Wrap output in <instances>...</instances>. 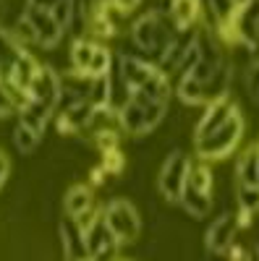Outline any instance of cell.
<instances>
[{
    "label": "cell",
    "instance_id": "6da1fadb",
    "mask_svg": "<svg viewBox=\"0 0 259 261\" xmlns=\"http://www.w3.org/2000/svg\"><path fill=\"white\" fill-rule=\"evenodd\" d=\"M241 134H244V118H241V110L236 113L230 120H225L218 130H212L209 136L204 139H197V157L199 160H223L228 157L230 151L239 146L241 141Z\"/></svg>",
    "mask_w": 259,
    "mask_h": 261
},
{
    "label": "cell",
    "instance_id": "7a4b0ae2",
    "mask_svg": "<svg viewBox=\"0 0 259 261\" xmlns=\"http://www.w3.org/2000/svg\"><path fill=\"white\" fill-rule=\"evenodd\" d=\"M102 217H105V222L110 225V230L115 232L121 246H128V243L136 241V235H139V212L134 209V204H128L126 199L107 201Z\"/></svg>",
    "mask_w": 259,
    "mask_h": 261
},
{
    "label": "cell",
    "instance_id": "3957f363",
    "mask_svg": "<svg viewBox=\"0 0 259 261\" xmlns=\"http://www.w3.org/2000/svg\"><path fill=\"white\" fill-rule=\"evenodd\" d=\"M189 167H191V160L183 154V151H170L168 160L162 162V170L157 175V188L168 201L181 199L186 178H189Z\"/></svg>",
    "mask_w": 259,
    "mask_h": 261
},
{
    "label": "cell",
    "instance_id": "277c9868",
    "mask_svg": "<svg viewBox=\"0 0 259 261\" xmlns=\"http://www.w3.org/2000/svg\"><path fill=\"white\" fill-rule=\"evenodd\" d=\"M84 246L86 258H113L121 241L110 230V225L105 222V217H92V222L84 227Z\"/></svg>",
    "mask_w": 259,
    "mask_h": 261
},
{
    "label": "cell",
    "instance_id": "5b68a950",
    "mask_svg": "<svg viewBox=\"0 0 259 261\" xmlns=\"http://www.w3.org/2000/svg\"><path fill=\"white\" fill-rule=\"evenodd\" d=\"M24 16L29 18V24L34 27L37 45H42V47H55L60 42V37H63V32H66L60 27V21L53 16V11H48V8H39V6H29L27 3Z\"/></svg>",
    "mask_w": 259,
    "mask_h": 261
},
{
    "label": "cell",
    "instance_id": "8992f818",
    "mask_svg": "<svg viewBox=\"0 0 259 261\" xmlns=\"http://www.w3.org/2000/svg\"><path fill=\"white\" fill-rule=\"evenodd\" d=\"M236 113H239V107H236V102H233L228 94H225V97H218V99H212V102H207L204 115L199 118L197 128H194V141L209 136L212 130H218V128H220L225 120H230Z\"/></svg>",
    "mask_w": 259,
    "mask_h": 261
},
{
    "label": "cell",
    "instance_id": "52a82bcc",
    "mask_svg": "<svg viewBox=\"0 0 259 261\" xmlns=\"http://www.w3.org/2000/svg\"><path fill=\"white\" fill-rule=\"evenodd\" d=\"M236 232H239V217L236 214H220L207 230V248L215 256H223L225 248L236 243Z\"/></svg>",
    "mask_w": 259,
    "mask_h": 261
},
{
    "label": "cell",
    "instance_id": "ba28073f",
    "mask_svg": "<svg viewBox=\"0 0 259 261\" xmlns=\"http://www.w3.org/2000/svg\"><path fill=\"white\" fill-rule=\"evenodd\" d=\"M29 97L48 105V107H58V99H60V79L48 68V65H42V68L37 71L32 86H29Z\"/></svg>",
    "mask_w": 259,
    "mask_h": 261
},
{
    "label": "cell",
    "instance_id": "9c48e42d",
    "mask_svg": "<svg viewBox=\"0 0 259 261\" xmlns=\"http://www.w3.org/2000/svg\"><path fill=\"white\" fill-rule=\"evenodd\" d=\"M60 241L66 246L68 258H86V246H84V227L79 225L76 217H66L60 222Z\"/></svg>",
    "mask_w": 259,
    "mask_h": 261
},
{
    "label": "cell",
    "instance_id": "30bf717a",
    "mask_svg": "<svg viewBox=\"0 0 259 261\" xmlns=\"http://www.w3.org/2000/svg\"><path fill=\"white\" fill-rule=\"evenodd\" d=\"M236 183L244 186H259V151L256 144L249 146L236 162Z\"/></svg>",
    "mask_w": 259,
    "mask_h": 261
},
{
    "label": "cell",
    "instance_id": "8fae6325",
    "mask_svg": "<svg viewBox=\"0 0 259 261\" xmlns=\"http://www.w3.org/2000/svg\"><path fill=\"white\" fill-rule=\"evenodd\" d=\"M178 204H181L191 217H207L209 209H212V193L197 191V188H191V186H183V193H181Z\"/></svg>",
    "mask_w": 259,
    "mask_h": 261
},
{
    "label": "cell",
    "instance_id": "7c38bea8",
    "mask_svg": "<svg viewBox=\"0 0 259 261\" xmlns=\"http://www.w3.org/2000/svg\"><path fill=\"white\" fill-rule=\"evenodd\" d=\"M95 50H97V45H92L89 39L76 37V39H74V45H71V65H74V71H79V73H89V63H92Z\"/></svg>",
    "mask_w": 259,
    "mask_h": 261
},
{
    "label": "cell",
    "instance_id": "4fadbf2b",
    "mask_svg": "<svg viewBox=\"0 0 259 261\" xmlns=\"http://www.w3.org/2000/svg\"><path fill=\"white\" fill-rule=\"evenodd\" d=\"M95 206V199H92V191L86 186H71V191L66 193V212L71 217H79L84 214L86 209Z\"/></svg>",
    "mask_w": 259,
    "mask_h": 261
},
{
    "label": "cell",
    "instance_id": "5bb4252c",
    "mask_svg": "<svg viewBox=\"0 0 259 261\" xmlns=\"http://www.w3.org/2000/svg\"><path fill=\"white\" fill-rule=\"evenodd\" d=\"M89 102L95 107L113 105V84H110V76H107V73L89 79Z\"/></svg>",
    "mask_w": 259,
    "mask_h": 261
},
{
    "label": "cell",
    "instance_id": "9a60e30c",
    "mask_svg": "<svg viewBox=\"0 0 259 261\" xmlns=\"http://www.w3.org/2000/svg\"><path fill=\"white\" fill-rule=\"evenodd\" d=\"M178 99L186 105H199L204 102V81L194 79V76H181L178 79Z\"/></svg>",
    "mask_w": 259,
    "mask_h": 261
},
{
    "label": "cell",
    "instance_id": "2e32d148",
    "mask_svg": "<svg viewBox=\"0 0 259 261\" xmlns=\"http://www.w3.org/2000/svg\"><path fill=\"white\" fill-rule=\"evenodd\" d=\"M170 16L178 24V29L194 27V24H197V18H199V0H176Z\"/></svg>",
    "mask_w": 259,
    "mask_h": 261
},
{
    "label": "cell",
    "instance_id": "e0dca14e",
    "mask_svg": "<svg viewBox=\"0 0 259 261\" xmlns=\"http://www.w3.org/2000/svg\"><path fill=\"white\" fill-rule=\"evenodd\" d=\"M236 204H239V212L241 214H249V217H254L256 212H259V186H244V183H239L236 186Z\"/></svg>",
    "mask_w": 259,
    "mask_h": 261
},
{
    "label": "cell",
    "instance_id": "ac0fdd59",
    "mask_svg": "<svg viewBox=\"0 0 259 261\" xmlns=\"http://www.w3.org/2000/svg\"><path fill=\"white\" fill-rule=\"evenodd\" d=\"M13 144H16V149L21 151V154H29V151H34L37 144H39V134H37L34 128L18 123L16 130H13Z\"/></svg>",
    "mask_w": 259,
    "mask_h": 261
},
{
    "label": "cell",
    "instance_id": "d6986e66",
    "mask_svg": "<svg viewBox=\"0 0 259 261\" xmlns=\"http://www.w3.org/2000/svg\"><path fill=\"white\" fill-rule=\"evenodd\" d=\"M113 68V55L107 53L105 47L97 45L95 55H92V63H89V76H102V73H110Z\"/></svg>",
    "mask_w": 259,
    "mask_h": 261
},
{
    "label": "cell",
    "instance_id": "ffe728a7",
    "mask_svg": "<svg viewBox=\"0 0 259 261\" xmlns=\"http://www.w3.org/2000/svg\"><path fill=\"white\" fill-rule=\"evenodd\" d=\"M16 110V105H13V99H11V94H8V89L3 84H0V118H6L8 113H13Z\"/></svg>",
    "mask_w": 259,
    "mask_h": 261
},
{
    "label": "cell",
    "instance_id": "44dd1931",
    "mask_svg": "<svg viewBox=\"0 0 259 261\" xmlns=\"http://www.w3.org/2000/svg\"><path fill=\"white\" fill-rule=\"evenodd\" d=\"M110 3L118 8V11H123V13H128V11H134L142 0H110Z\"/></svg>",
    "mask_w": 259,
    "mask_h": 261
},
{
    "label": "cell",
    "instance_id": "7402d4cb",
    "mask_svg": "<svg viewBox=\"0 0 259 261\" xmlns=\"http://www.w3.org/2000/svg\"><path fill=\"white\" fill-rule=\"evenodd\" d=\"M173 6H176V0H157L152 11H157V13H165V16H170V13H173Z\"/></svg>",
    "mask_w": 259,
    "mask_h": 261
},
{
    "label": "cell",
    "instance_id": "603a6c76",
    "mask_svg": "<svg viewBox=\"0 0 259 261\" xmlns=\"http://www.w3.org/2000/svg\"><path fill=\"white\" fill-rule=\"evenodd\" d=\"M27 3H29V6H39V8H48V11H53V8L60 3V0H27Z\"/></svg>",
    "mask_w": 259,
    "mask_h": 261
},
{
    "label": "cell",
    "instance_id": "cb8c5ba5",
    "mask_svg": "<svg viewBox=\"0 0 259 261\" xmlns=\"http://www.w3.org/2000/svg\"><path fill=\"white\" fill-rule=\"evenodd\" d=\"M8 170H11V165H8L6 154H0V186L6 183V178H8Z\"/></svg>",
    "mask_w": 259,
    "mask_h": 261
},
{
    "label": "cell",
    "instance_id": "d4e9b609",
    "mask_svg": "<svg viewBox=\"0 0 259 261\" xmlns=\"http://www.w3.org/2000/svg\"><path fill=\"white\" fill-rule=\"evenodd\" d=\"M233 3H236V8H244V6L249 3V0H233Z\"/></svg>",
    "mask_w": 259,
    "mask_h": 261
},
{
    "label": "cell",
    "instance_id": "484cf974",
    "mask_svg": "<svg viewBox=\"0 0 259 261\" xmlns=\"http://www.w3.org/2000/svg\"><path fill=\"white\" fill-rule=\"evenodd\" d=\"M254 102H256V105H259V94H256V97H254Z\"/></svg>",
    "mask_w": 259,
    "mask_h": 261
}]
</instances>
